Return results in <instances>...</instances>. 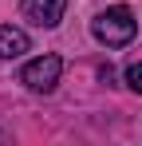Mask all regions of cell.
<instances>
[{
  "label": "cell",
  "instance_id": "3",
  "mask_svg": "<svg viewBox=\"0 0 142 146\" xmlns=\"http://www.w3.org/2000/svg\"><path fill=\"white\" fill-rule=\"evenodd\" d=\"M67 4L71 0H20V12H24V20H32L36 28H55L63 20Z\"/></svg>",
  "mask_w": 142,
  "mask_h": 146
},
{
  "label": "cell",
  "instance_id": "5",
  "mask_svg": "<svg viewBox=\"0 0 142 146\" xmlns=\"http://www.w3.org/2000/svg\"><path fill=\"white\" fill-rule=\"evenodd\" d=\"M126 87L142 95V63H130V67H126Z\"/></svg>",
  "mask_w": 142,
  "mask_h": 146
},
{
  "label": "cell",
  "instance_id": "1",
  "mask_svg": "<svg viewBox=\"0 0 142 146\" xmlns=\"http://www.w3.org/2000/svg\"><path fill=\"white\" fill-rule=\"evenodd\" d=\"M91 36L99 44H107V48H126V44L138 36V20H134V12H130L126 4H115V8L99 12L91 20Z\"/></svg>",
  "mask_w": 142,
  "mask_h": 146
},
{
  "label": "cell",
  "instance_id": "2",
  "mask_svg": "<svg viewBox=\"0 0 142 146\" xmlns=\"http://www.w3.org/2000/svg\"><path fill=\"white\" fill-rule=\"evenodd\" d=\"M59 75H63V59H59V55H40V59L24 63L20 83L28 87V91H40V95H47V91H55Z\"/></svg>",
  "mask_w": 142,
  "mask_h": 146
},
{
  "label": "cell",
  "instance_id": "4",
  "mask_svg": "<svg viewBox=\"0 0 142 146\" xmlns=\"http://www.w3.org/2000/svg\"><path fill=\"white\" fill-rule=\"evenodd\" d=\"M28 48H32V40L24 28H12V24L0 28V59H20Z\"/></svg>",
  "mask_w": 142,
  "mask_h": 146
},
{
  "label": "cell",
  "instance_id": "6",
  "mask_svg": "<svg viewBox=\"0 0 142 146\" xmlns=\"http://www.w3.org/2000/svg\"><path fill=\"white\" fill-rule=\"evenodd\" d=\"M8 138H12V134H8V130H0V142H8Z\"/></svg>",
  "mask_w": 142,
  "mask_h": 146
}]
</instances>
